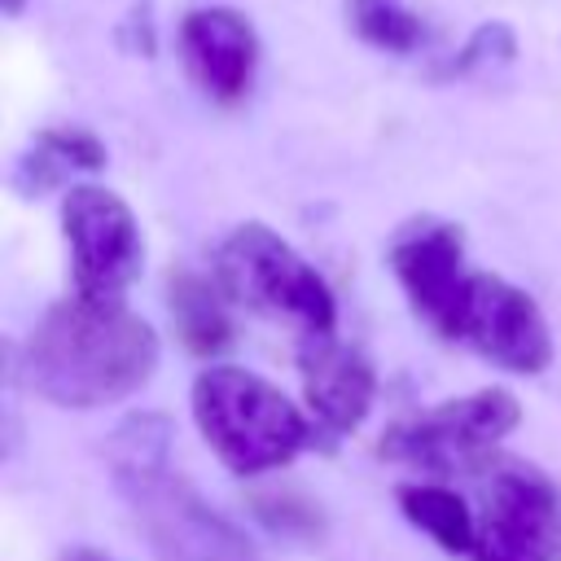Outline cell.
<instances>
[{
    "instance_id": "1",
    "label": "cell",
    "mask_w": 561,
    "mask_h": 561,
    "mask_svg": "<svg viewBox=\"0 0 561 561\" xmlns=\"http://www.w3.org/2000/svg\"><path fill=\"white\" fill-rule=\"evenodd\" d=\"M158 368V333L123 302L66 298L22 342L18 373L53 408H105L131 399Z\"/></svg>"
},
{
    "instance_id": "2",
    "label": "cell",
    "mask_w": 561,
    "mask_h": 561,
    "mask_svg": "<svg viewBox=\"0 0 561 561\" xmlns=\"http://www.w3.org/2000/svg\"><path fill=\"white\" fill-rule=\"evenodd\" d=\"M114 486L158 561H259L254 543L175 465L162 412L127 416L105 443Z\"/></svg>"
},
{
    "instance_id": "3",
    "label": "cell",
    "mask_w": 561,
    "mask_h": 561,
    "mask_svg": "<svg viewBox=\"0 0 561 561\" xmlns=\"http://www.w3.org/2000/svg\"><path fill=\"white\" fill-rule=\"evenodd\" d=\"M193 421L224 469L250 478L298 460L316 430L272 381L237 364H210L193 381Z\"/></svg>"
},
{
    "instance_id": "4",
    "label": "cell",
    "mask_w": 561,
    "mask_h": 561,
    "mask_svg": "<svg viewBox=\"0 0 561 561\" xmlns=\"http://www.w3.org/2000/svg\"><path fill=\"white\" fill-rule=\"evenodd\" d=\"M215 280L228 302L294 329L298 337H329L337 302L324 276L267 224H237L215 250Z\"/></svg>"
},
{
    "instance_id": "5",
    "label": "cell",
    "mask_w": 561,
    "mask_h": 561,
    "mask_svg": "<svg viewBox=\"0 0 561 561\" xmlns=\"http://www.w3.org/2000/svg\"><path fill=\"white\" fill-rule=\"evenodd\" d=\"M522 425V403L504 386H482L460 399H443L430 412L394 421L377 451L421 473H482L495 460L500 438Z\"/></svg>"
},
{
    "instance_id": "6",
    "label": "cell",
    "mask_w": 561,
    "mask_h": 561,
    "mask_svg": "<svg viewBox=\"0 0 561 561\" xmlns=\"http://www.w3.org/2000/svg\"><path fill=\"white\" fill-rule=\"evenodd\" d=\"M473 561H561V495L526 460L495 456L482 473Z\"/></svg>"
},
{
    "instance_id": "7",
    "label": "cell",
    "mask_w": 561,
    "mask_h": 561,
    "mask_svg": "<svg viewBox=\"0 0 561 561\" xmlns=\"http://www.w3.org/2000/svg\"><path fill=\"white\" fill-rule=\"evenodd\" d=\"M61 232L70 245L75 298L123 302L127 285L140 276L145 237L136 210L101 184H75L61 197Z\"/></svg>"
},
{
    "instance_id": "8",
    "label": "cell",
    "mask_w": 561,
    "mask_h": 561,
    "mask_svg": "<svg viewBox=\"0 0 561 561\" xmlns=\"http://www.w3.org/2000/svg\"><path fill=\"white\" fill-rule=\"evenodd\" d=\"M390 272L408 298V307L438 333V337H456L460 324V307L469 294L473 272L465 267V237L456 224L421 215L394 228L390 237Z\"/></svg>"
},
{
    "instance_id": "9",
    "label": "cell",
    "mask_w": 561,
    "mask_h": 561,
    "mask_svg": "<svg viewBox=\"0 0 561 561\" xmlns=\"http://www.w3.org/2000/svg\"><path fill=\"white\" fill-rule=\"evenodd\" d=\"M451 342H465L495 368H508L522 377H535L552 364V333L539 302L513 280L491 272H473Z\"/></svg>"
},
{
    "instance_id": "10",
    "label": "cell",
    "mask_w": 561,
    "mask_h": 561,
    "mask_svg": "<svg viewBox=\"0 0 561 561\" xmlns=\"http://www.w3.org/2000/svg\"><path fill=\"white\" fill-rule=\"evenodd\" d=\"M180 57L188 79L210 101H241L259 70V35L245 13L228 4H206L180 22Z\"/></svg>"
},
{
    "instance_id": "11",
    "label": "cell",
    "mask_w": 561,
    "mask_h": 561,
    "mask_svg": "<svg viewBox=\"0 0 561 561\" xmlns=\"http://www.w3.org/2000/svg\"><path fill=\"white\" fill-rule=\"evenodd\" d=\"M298 377L316 425L329 434H351L373 412L377 373L355 346H342L333 333L298 342Z\"/></svg>"
},
{
    "instance_id": "12",
    "label": "cell",
    "mask_w": 561,
    "mask_h": 561,
    "mask_svg": "<svg viewBox=\"0 0 561 561\" xmlns=\"http://www.w3.org/2000/svg\"><path fill=\"white\" fill-rule=\"evenodd\" d=\"M167 311H171V324H175L180 342L193 355H219L232 342L228 294L219 289V280H206L197 272H171Z\"/></svg>"
},
{
    "instance_id": "13",
    "label": "cell",
    "mask_w": 561,
    "mask_h": 561,
    "mask_svg": "<svg viewBox=\"0 0 561 561\" xmlns=\"http://www.w3.org/2000/svg\"><path fill=\"white\" fill-rule=\"evenodd\" d=\"M101 167H105V145L92 131H83V127H44L31 140V149L22 153V162L13 171V184H18V193L35 197V193L61 184L75 171H101Z\"/></svg>"
},
{
    "instance_id": "14",
    "label": "cell",
    "mask_w": 561,
    "mask_h": 561,
    "mask_svg": "<svg viewBox=\"0 0 561 561\" xmlns=\"http://www.w3.org/2000/svg\"><path fill=\"white\" fill-rule=\"evenodd\" d=\"M399 508L443 552H473L478 517L465 504V495H456L451 486H443V482H403L399 486Z\"/></svg>"
},
{
    "instance_id": "15",
    "label": "cell",
    "mask_w": 561,
    "mask_h": 561,
    "mask_svg": "<svg viewBox=\"0 0 561 561\" xmlns=\"http://www.w3.org/2000/svg\"><path fill=\"white\" fill-rule=\"evenodd\" d=\"M351 26L381 53H412L425 39L421 18L399 0H351Z\"/></svg>"
},
{
    "instance_id": "16",
    "label": "cell",
    "mask_w": 561,
    "mask_h": 561,
    "mask_svg": "<svg viewBox=\"0 0 561 561\" xmlns=\"http://www.w3.org/2000/svg\"><path fill=\"white\" fill-rule=\"evenodd\" d=\"M513 53H517L513 31L504 22H482L465 39V48L451 57L447 75H473V70H486V66H504V61H513Z\"/></svg>"
},
{
    "instance_id": "17",
    "label": "cell",
    "mask_w": 561,
    "mask_h": 561,
    "mask_svg": "<svg viewBox=\"0 0 561 561\" xmlns=\"http://www.w3.org/2000/svg\"><path fill=\"white\" fill-rule=\"evenodd\" d=\"M254 513H259L272 530H280V535H316V530H320L316 504H307V500H298V495H263V500H254Z\"/></svg>"
},
{
    "instance_id": "18",
    "label": "cell",
    "mask_w": 561,
    "mask_h": 561,
    "mask_svg": "<svg viewBox=\"0 0 561 561\" xmlns=\"http://www.w3.org/2000/svg\"><path fill=\"white\" fill-rule=\"evenodd\" d=\"M66 561H114V557H105V552H96V548H70Z\"/></svg>"
},
{
    "instance_id": "19",
    "label": "cell",
    "mask_w": 561,
    "mask_h": 561,
    "mask_svg": "<svg viewBox=\"0 0 561 561\" xmlns=\"http://www.w3.org/2000/svg\"><path fill=\"white\" fill-rule=\"evenodd\" d=\"M0 9H4V13H9V18H18V13H22V9H26V0H0Z\"/></svg>"
}]
</instances>
